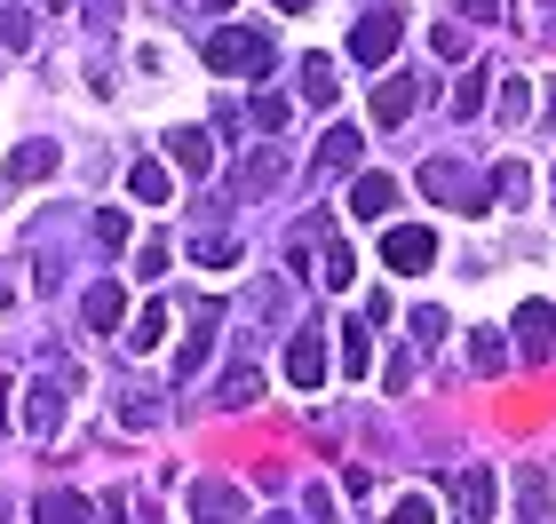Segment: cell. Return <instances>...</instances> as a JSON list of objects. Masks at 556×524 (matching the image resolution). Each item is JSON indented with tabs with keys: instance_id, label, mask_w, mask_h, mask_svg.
Here are the masks:
<instances>
[{
	"instance_id": "5bb4252c",
	"label": "cell",
	"mask_w": 556,
	"mask_h": 524,
	"mask_svg": "<svg viewBox=\"0 0 556 524\" xmlns=\"http://www.w3.org/2000/svg\"><path fill=\"white\" fill-rule=\"evenodd\" d=\"M167 152H175V167H184V175H207V167H215V136H207V128H175Z\"/></svg>"
},
{
	"instance_id": "ab89813d",
	"label": "cell",
	"mask_w": 556,
	"mask_h": 524,
	"mask_svg": "<svg viewBox=\"0 0 556 524\" xmlns=\"http://www.w3.org/2000/svg\"><path fill=\"white\" fill-rule=\"evenodd\" d=\"M270 9H287V16H294V9H311V0H270Z\"/></svg>"
},
{
	"instance_id": "d6986e66",
	"label": "cell",
	"mask_w": 556,
	"mask_h": 524,
	"mask_svg": "<svg viewBox=\"0 0 556 524\" xmlns=\"http://www.w3.org/2000/svg\"><path fill=\"white\" fill-rule=\"evenodd\" d=\"M128 191L143 199V207H167V191H175V183H167V167H160V159H136V167H128Z\"/></svg>"
},
{
	"instance_id": "5b68a950",
	"label": "cell",
	"mask_w": 556,
	"mask_h": 524,
	"mask_svg": "<svg viewBox=\"0 0 556 524\" xmlns=\"http://www.w3.org/2000/svg\"><path fill=\"white\" fill-rule=\"evenodd\" d=\"M287 382H294V389H318V382H326V327H302V334L287 342Z\"/></svg>"
},
{
	"instance_id": "277c9868",
	"label": "cell",
	"mask_w": 556,
	"mask_h": 524,
	"mask_svg": "<svg viewBox=\"0 0 556 524\" xmlns=\"http://www.w3.org/2000/svg\"><path fill=\"white\" fill-rule=\"evenodd\" d=\"M382 263L421 279V270L438 263V231H429V222H397V231H382Z\"/></svg>"
},
{
	"instance_id": "7402d4cb",
	"label": "cell",
	"mask_w": 556,
	"mask_h": 524,
	"mask_svg": "<svg viewBox=\"0 0 556 524\" xmlns=\"http://www.w3.org/2000/svg\"><path fill=\"white\" fill-rule=\"evenodd\" d=\"M278 175H287V159H278V152H247V167H239V183H247V191H270Z\"/></svg>"
},
{
	"instance_id": "2e32d148",
	"label": "cell",
	"mask_w": 556,
	"mask_h": 524,
	"mask_svg": "<svg viewBox=\"0 0 556 524\" xmlns=\"http://www.w3.org/2000/svg\"><path fill=\"white\" fill-rule=\"evenodd\" d=\"M358 152H366L358 128H326V143H318V175H350V167H358Z\"/></svg>"
},
{
	"instance_id": "ba28073f",
	"label": "cell",
	"mask_w": 556,
	"mask_h": 524,
	"mask_svg": "<svg viewBox=\"0 0 556 524\" xmlns=\"http://www.w3.org/2000/svg\"><path fill=\"white\" fill-rule=\"evenodd\" d=\"M215 334H223V303H199V310H191V334H184V358H175V373H184V382H191L199 366H207Z\"/></svg>"
},
{
	"instance_id": "f6af8a7d",
	"label": "cell",
	"mask_w": 556,
	"mask_h": 524,
	"mask_svg": "<svg viewBox=\"0 0 556 524\" xmlns=\"http://www.w3.org/2000/svg\"><path fill=\"white\" fill-rule=\"evenodd\" d=\"M548 40H556V9H548Z\"/></svg>"
},
{
	"instance_id": "7a4b0ae2",
	"label": "cell",
	"mask_w": 556,
	"mask_h": 524,
	"mask_svg": "<svg viewBox=\"0 0 556 524\" xmlns=\"http://www.w3.org/2000/svg\"><path fill=\"white\" fill-rule=\"evenodd\" d=\"M207 72H270V33L263 24H223L207 40Z\"/></svg>"
},
{
	"instance_id": "f546056e",
	"label": "cell",
	"mask_w": 556,
	"mask_h": 524,
	"mask_svg": "<svg viewBox=\"0 0 556 524\" xmlns=\"http://www.w3.org/2000/svg\"><path fill=\"white\" fill-rule=\"evenodd\" d=\"M429 516H438L429 493H397V501H390V524H429Z\"/></svg>"
},
{
	"instance_id": "3957f363",
	"label": "cell",
	"mask_w": 556,
	"mask_h": 524,
	"mask_svg": "<svg viewBox=\"0 0 556 524\" xmlns=\"http://www.w3.org/2000/svg\"><path fill=\"white\" fill-rule=\"evenodd\" d=\"M397 40H406V16H397V0H390V9H366V16H358V33H350V56H358V64H390Z\"/></svg>"
},
{
	"instance_id": "ee69618b",
	"label": "cell",
	"mask_w": 556,
	"mask_h": 524,
	"mask_svg": "<svg viewBox=\"0 0 556 524\" xmlns=\"http://www.w3.org/2000/svg\"><path fill=\"white\" fill-rule=\"evenodd\" d=\"M263 524H294V516H263Z\"/></svg>"
},
{
	"instance_id": "836d02e7",
	"label": "cell",
	"mask_w": 556,
	"mask_h": 524,
	"mask_svg": "<svg viewBox=\"0 0 556 524\" xmlns=\"http://www.w3.org/2000/svg\"><path fill=\"white\" fill-rule=\"evenodd\" d=\"M119 421H128V430H151V421H160V397H136V389H128V406H119Z\"/></svg>"
},
{
	"instance_id": "74e56055",
	"label": "cell",
	"mask_w": 556,
	"mask_h": 524,
	"mask_svg": "<svg viewBox=\"0 0 556 524\" xmlns=\"http://www.w3.org/2000/svg\"><path fill=\"white\" fill-rule=\"evenodd\" d=\"M414 334H421V342H438V334H445V310H438V303L414 310Z\"/></svg>"
},
{
	"instance_id": "83f0119b",
	"label": "cell",
	"mask_w": 556,
	"mask_h": 524,
	"mask_svg": "<svg viewBox=\"0 0 556 524\" xmlns=\"http://www.w3.org/2000/svg\"><path fill=\"white\" fill-rule=\"evenodd\" d=\"M160 334H167V303H151V310L136 318V334H128V349H160Z\"/></svg>"
},
{
	"instance_id": "6da1fadb",
	"label": "cell",
	"mask_w": 556,
	"mask_h": 524,
	"mask_svg": "<svg viewBox=\"0 0 556 524\" xmlns=\"http://www.w3.org/2000/svg\"><path fill=\"white\" fill-rule=\"evenodd\" d=\"M421 191L438 199V207H462V215H485L493 207V183H477L462 159H429L421 167Z\"/></svg>"
},
{
	"instance_id": "d4e9b609",
	"label": "cell",
	"mask_w": 556,
	"mask_h": 524,
	"mask_svg": "<svg viewBox=\"0 0 556 524\" xmlns=\"http://www.w3.org/2000/svg\"><path fill=\"white\" fill-rule=\"evenodd\" d=\"M318 279H326V294H334V286H350V246H342V239H326V255H318Z\"/></svg>"
},
{
	"instance_id": "ffe728a7",
	"label": "cell",
	"mask_w": 556,
	"mask_h": 524,
	"mask_svg": "<svg viewBox=\"0 0 556 524\" xmlns=\"http://www.w3.org/2000/svg\"><path fill=\"white\" fill-rule=\"evenodd\" d=\"M334 342H342V373H374V334H366V318H350Z\"/></svg>"
},
{
	"instance_id": "cb8c5ba5",
	"label": "cell",
	"mask_w": 556,
	"mask_h": 524,
	"mask_svg": "<svg viewBox=\"0 0 556 524\" xmlns=\"http://www.w3.org/2000/svg\"><path fill=\"white\" fill-rule=\"evenodd\" d=\"M485 88H493L485 72H469V80L453 88V119H477V112H485Z\"/></svg>"
},
{
	"instance_id": "f1b7e54d",
	"label": "cell",
	"mask_w": 556,
	"mask_h": 524,
	"mask_svg": "<svg viewBox=\"0 0 556 524\" xmlns=\"http://www.w3.org/2000/svg\"><path fill=\"white\" fill-rule=\"evenodd\" d=\"M255 389H263V373H255V366H239V373H223V389H215V397H223V406H247Z\"/></svg>"
},
{
	"instance_id": "7bdbcfd3",
	"label": "cell",
	"mask_w": 556,
	"mask_h": 524,
	"mask_svg": "<svg viewBox=\"0 0 556 524\" xmlns=\"http://www.w3.org/2000/svg\"><path fill=\"white\" fill-rule=\"evenodd\" d=\"M40 9H72V0H40Z\"/></svg>"
},
{
	"instance_id": "52a82bcc",
	"label": "cell",
	"mask_w": 556,
	"mask_h": 524,
	"mask_svg": "<svg viewBox=\"0 0 556 524\" xmlns=\"http://www.w3.org/2000/svg\"><path fill=\"white\" fill-rule=\"evenodd\" d=\"M350 215H366V222H390V215H397V175L366 167L358 183H350Z\"/></svg>"
},
{
	"instance_id": "44dd1931",
	"label": "cell",
	"mask_w": 556,
	"mask_h": 524,
	"mask_svg": "<svg viewBox=\"0 0 556 524\" xmlns=\"http://www.w3.org/2000/svg\"><path fill=\"white\" fill-rule=\"evenodd\" d=\"M525 191H533V175H525V159H501V167H493V199H509V207H525Z\"/></svg>"
},
{
	"instance_id": "7c38bea8",
	"label": "cell",
	"mask_w": 556,
	"mask_h": 524,
	"mask_svg": "<svg viewBox=\"0 0 556 524\" xmlns=\"http://www.w3.org/2000/svg\"><path fill=\"white\" fill-rule=\"evenodd\" d=\"M48 175H56V143L48 136H33V143L9 152V183H48Z\"/></svg>"
},
{
	"instance_id": "484cf974",
	"label": "cell",
	"mask_w": 556,
	"mask_h": 524,
	"mask_svg": "<svg viewBox=\"0 0 556 524\" xmlns=\"http://www.w3.org/2000/svg\"><path fill=\"white\" fill-rule=\"evenodd\" d=\"M191 255L207 263V270H231V263H239V239H223V231H215V239H191Z\"/></svg>"
},
{
	"instance_id": "9a60e30c",
	"label": "cell",
	"mask_w": 556,
	"mask_h": 524,
	"mask_svg": "<svg viewBox=\"0 0 556 524\" xmlns=\"http://www.w3.org/2000/svg\"><path fill=\"white\" fill-rule=\"evenodd\" d=\"M33 516H40V524H96L104 509H88L80 493H64V485H56V493H40V501H33Z\"/></svg>"
},
{
	"instance_id": "9c48e42d",
	"label": "cell",
	"mask_w": 556,
	"mask_h": 524,
	"mask_svg": "<svg viewBox=\"0 0 556 524\" xmlns=\"http://www.w3.org/2000/svg\"><path fill=\"white\" fill-rule=\"evenodd\" d=\"M24 430H33V437L64 430V382H33V389H24Z\"/></svg>"
},
{
	"instance_id": "8992f818",
	"label": "cell",
	"mask_w": 556,
	"mask_h": 524,
	"mask_svg": "<svg viewBox=\"0 0 556 524\" xmlns=\"http://www.w3.org/2000/svg\"><path fill=\"white\" fill-rule=\"evenodd\" d=\"M191 524H247V501H239V485H215V477H199V485H191Z\"/></svg>"
},
{
	"instance_id": "603a6c76",
	"label": "cell",
	"mask_w": 556,
	"mask_h": 524,
	"mask_svg": "<svg viewBox=\"0 0 556 524\" xmlns=\"http://www.w3.org/2000/svg\"><path fill=\"white\" fill-rule=\"evenodd\" d=\"M0 40H9L16 56H24V48H33V16H24L16 0H0Z\"/></svg>"
},
{
	"instance_id": "30bf717a",
	"label": "cell",
	"mask_w": 556,
	"mask_h": 524,
	"mask_svg": "<svg viewBox=\"0 0 556 524\" xmlns=\"http://www.w3.org/2000/svg\"><path fill=\"white\" fill-rule=\"evenodd\" d=\"M453 501H462V516H469V524H485V516L501 509V485H493V469H462V477H453Z\"/></svg>"
},
{
	"instance_id": "e575fe53",
	"label": "cell",
	"mask_w": 556,
	"mask_h": 524,
	"mask_svg": "<svg viewBox=\"0 0 556 524\" xmlns=\"http://www.w3.org/2000/svg\"><path fill=\"white\" fill-rule=\"evenodd\" d=\"M160 270H167V239H151L143 255H136V279H160Z\"/></svg>"
},
{
	"instance_id": "8fae6325",
	"label": "cell",
	"mask_w": 556,
	"mask_h": 524,
	"mask_svg": "<svg viewBox=\"0 0 556 524\" xmlns=\"http://www.w3.org/2000/svg\"><path fill=\"white\" fill-rule=\"evenodd\" d=\"M414 88H421V80L390 72V80L374 88V128H406V119H414Z\"/></svg>"
},
{
	"instance_id": "d590c367",
	"label": "cell",
	"mask_w": 556,
	"mask_h": 524,
	"mask_svg": "<svg viewBox=\"0 0 556 524\" xmlns=\"http://www.w3.org/2000/svg\"><path fill=\"white\" fill-rule=\"evenodd\" d=\"M517 493H525V516L541 524V509H548V485H541V477H517Z\"/></svg>"
},
{
	"instance_id": "4316f807",
	"label": "cell",
	"mask_w": 556,
	"mask_h": 524,
	"mask_svg": "<svg viewBox=\"0 0 556 524\" xmlns=\"http://www.w3.org/2000/svg\"><path fill=\"white\" fill-rule=\"evenodd\" d=\"M469 366H477V373H501V366H509V349H501V334H469Z\"/></svg>"
},
{
	"instance_id": "4dcf8cb0",
	"label": "cell",
	"mask_w": 556,
	"mask_h": 524,
	"mask_svg": "<svg viewBox=\"0 0 556 524\" xmlns=\"http://www.w3.org/2000/svg\"><path fill=\"white\" fill-rule=\"evenodd\" d=\"M96 246H104V255H119V246H128V215H96Z\"/></svg>"
},
{
	"instance_id": "1f68e13d",
	"label": "cell",
	"mask_w": 556,
	"mask_h": 524,
	"mask_svg": "<svg viewBox=\"0 0 556 524\" xmlns=\"http://www.w3.org/2000/svg\"><path fill=\"white\" fill-rule=\"evenodd\" d=\"M525 112H533V88H525V80H509V88H501V119H509V128H517Z\"/></svg>"
},
{
	"instance_id": "f35d334b",
	"label": "cell",
	"mask_w": 556,
	"mask_h": 524,
	"mask_svg": "<svg viewBox=\"0 0 556 524\" xmlns=\"http://www.w3.org/2000/svg\"><path fill=\"white\" fill-rule=\"evenodd\" d=\"M453 9H462L469 24H493V16H501V0H453Z\"/></svg>"
},
{
	"instance_id": "60d3db41",
	"label": "cell",
	"mask_w": 556,
	"mask_h": 524,
	"mask_svg": "<svg viewBox=\"0 0 556 524\" xmlns=\"http://www.w3.org/2000/svg\"><path fill=\"white\" fill-rule=\"evenodd\" d=\"M0 310H9V270H0Z\"/></svg>"
},
{
	"instance_id": "4fadbf2b",
	"label": "cell",
	"mask_w": 556,
	"mask_h": 524,
	"mask_svg": "<svg viewBox=\"0 0 556 524\" xmlns=\"http://www.w3.org/2000/svg\"><path fill=\"white\" fill-rule=\"evenodd\" d=\"M119 310H128V286H119V279H96V286H88V303H80V318H88L96 334H112V327H119Z\"/></svg>"
},
{
	"instance_id": "8d00e7d4",
	"label": "cell",
	"mask_w": 556,
	"mask_h": 524,
	"mask_svg": "<svg viewBox=\"0 0 556 524\" xmlns=\"http://www.w3.org/2000/svg\"><path fill=\"white\" fill-rule=\"evenodd\" d=\"M438 56H469V33H462V24H438Z\"/></svg>"
},
{
	"instance_id": "b9f144b4",
	"label": "cell",
	"mask_w": 556,
	"mask_h": 524,
	"mask_svg": "<svg viewBox=\"0 0 556 524\" xmlns=\"http://www.w3.org/2000/svg\"><path fill=\"white\" fill-rule=\"evenodd\" d=\"M199 9H231V0H199Z\"/></svg>"
},
{
	"instance_id": "d6a6232c",
	"label": "cell",
	"mask_w": 556,
	"mask_h": 524,
	"mask_svg": "<svg viewBox=\"0 0 556 524\" xmlns=\"http://www.w3.org/2000/svg\"><path fill=\"white\" fill-rule=\"evenodd\" d=\"M255 128H263V136L287 128V95H255Z\"/></svg>"
},
{
	"instance_id": "ac0fdd59",
	"label": "cell",
	"mask_w": 556,
	"mask_h": 524,
	"mask_svg": "<svg viewBox=\"0 0 556 524\" xmlns=\"http://www.w3.org/2000/svg\"><path fill=\"white\" fill-rule=\"evenodd\" d=\"M548 334H556V310L548 303H517V349H533V358H541Z\"/></svg>"
},
{
	"instance_id": "e0dca14e",
	"label": "cell",
	"mask_w": 556,
	"mask_h": 524,
	"mask_svg": "<svg viewBox=\"0 0 556 524\" xmlns=\"http://www.w3.org/2000/svg\"><path fill=\"white\" fill-rule=\"evenodd\" d=\"M302 95H311L318 112L342 95V72H334V56H302Z\"/></svg>"
}]
</instances>
